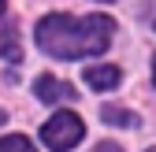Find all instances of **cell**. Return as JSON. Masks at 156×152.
<instances>
[{"instance_id":"5","label":"cell","mask_w":156,"mask_h":152,"mask_svg":"<svg viewBox=\"0 0 156 152\" xmlns=\"http://www.w3.org/2000/svg\"><path fill=\"white\" fill-rule=\"evenodd\" d=\"M119 82H123V71H119V67H112V63H101V67H89V71H86V85L97 89V93L115 89Z\"/></svg>"},{"instance_id":"2","label":"cell","mask_w":156,"mask_h":152,"mask_svg":"<svg viewBox=\"0 0 156 152\" xmlns=\"http://www.w3.org/2000/svg\"><path fill=\"white\" fill-rule=\"evenodd\" d=\"M86 137V123L74 115V111H56V115L41 126V141L52 148V152H67L74 148L78 141Z\"/></svg>"},{"instance_id":"4","label":"cell","mask_w":156,"mask_h":152,"mask_svg":"<svg viewBox=\"0 0 156 152\" xmlns=\"http://www.w3.org/2000/svg\"><path fill=\"white\" fill-rule=\"evenodd\" d=\"M0 56H8V60H19V56H23L19 30L8 22V0H0Z\"/></svg>"},{"instance_id":"3","label":"cell","mask_w":156,"mask_h":152,"mask_svg":"<svg viewBox=\"0 0 156 152\" xmlns=\"http://www.w3.org/2000/svg\"><path fill=\"white\" fill-rule=\"evenodd\" d=\"M34 93H37V100H45V104L74 100V85H67V82H60V78H52V74H41V78L34 82Z\"/></svg>"},{"instance_id":"9","label":"cell","mask_w":156,"mask_h":152,"mask_svg":"<svg viewBox=\"0 0 156 152\" xmlns=\"http://www.w3.org/2000/svg\"><path fill=\"white\" fill-rule=\"evenodd\" d=\"M152 82H156V56H152Z\"/></svg>"},{"instance_id":"6","label":"cell","mask_w":156,"mask_h":152,"mask_svg":"<svg viewBox=\"0 0 156 152\" xmlns=\"http://www.w3.org/2000/svg\"><path fill=\"white\" fill-rule=\"evenodd\" d=\"M101 119L112 123V126H138V115L126 108H101Z\"/></svg>"},{"instance_id":"8","label":"cell","mask_w":156,"mask_h":152,"mask_svg":"<svg viewBox=\"0 0 156 152\" xmlns=\"http://www.w3.org/2000/svg\"><path fill=\"white\" fill-rule=\"evenodd\" d=\"M93 152H123V148H119V145H115V141H104V145H97Z\"/></svg>"},{"instance_id":"7","label":"cell","mask_w":156,"mask_h":152,"mask_svg":"<svg viewBox=\"0 0 156 152\" xmlns=\"http://www.w3.org/2000/svg\"><path fill=\"white\" fill-rule=\"evenodd\" d=\"M0 152H34V145L23 134H8V137H0Z\"/></svg>"},{"instance_id":"10","label":"cell","mask_w":156,"mask_h":152,"mask_svg":"<svg viewBox=\"0 0 156 152\" xmlns=\"http://www.w3.org/2000/svg\"><path fill=\"white\" fill-rule=\"evenodd\" d=\"M149 152H156V148H149Z\"/></svg>"},{"instance_id":"1","label":"cell","mask_w":156,"mask_h":152,"mask_svg":"<svg viewBox=\"0 0 156 152\" xmlns=\"http://www.w3.org/2000/svg\"><path fill=\"white\" fill-rule=\"evenodd\" d=\"M115 22L108 15H45L37 22V45L41 52L56 56V60H82V56H97L112 45Z\"/></svg>"}]
</instances>
